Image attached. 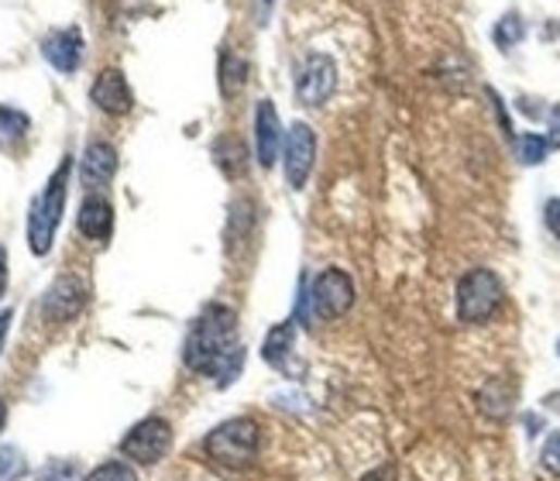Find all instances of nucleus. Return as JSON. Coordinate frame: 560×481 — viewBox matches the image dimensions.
I'll return each mask as SVG.
<instances>
[{
	"label": "nucleus",
	"mask_w": 560,
	"mask_h": 481,
	"mask_svg": "<svg viewBox=\"0 0 560 481\" xmlns=\"http://www.w3.org/2000/svg\"><path fill=\"white\" fill-rule=\"evenodd\" d=\"M313 162H316V135L313 127L296 121L289 131H286V145H283V165H286V183L293 189H303L310 172H313Z\"/></svg>",
	"instance_id": "7"
},
{
	"label": "nucleus",
	"mask_w": 560,
	"mask_h": 481,
	"mask_svg": "<svg viewBox=\"0 0 560 481\" xmlns=\"http://www.w3.org/2000/svg\"><path fill=\"white\" fill-rule=\"evenodd\" d=\"M213 156H217L221 169L227 172V176H241V169H245V148L238 138H221L217 148H213Z\"/></svg>",
	"instance_id": "20"
},
{
	"label": "nucleus",
	"mask_w": 560,
	"mask_h": 481,
	"mask_svg": "<svg viewBox=\"0 0 560 481\" xmlns=\"http://www.w3.org/2000/svg\"><path fill=\"white\" fill-rule=\"evenodd\" d=\"M245 83H248V59L238 55V52H231V49H224L221 52V94L227 100L238 97L245 90Z\"/></svg>",
	"instance_id": "17"
},
{
	"label": "nucleus",
	"mask_w": 560,
	"mask_h": 481,
	"mask_svg": "<svg viewBox=\"0 0 560 481\" xmlns=\"http://www.w3.org/2000/svg\"><path fill=\"white\" fill-rule=\"evenodd\" d=\"M38 481H83V474L73 461H52L46 471L38 474Z\"/></svg>",
	"instance_id": "25"
},
{
	"label": "nucleus",
	"mask_w": 560,
	"mask_h": 481,
	"mask_svg": "<svg viewBox=\"0 0 560 481\" xmlns=\"http://www.w3.org/2000/svg\"><path fill=\"white\" fill-rule=\"evenodd\" d=\"M544 221H547V231L560 240V200H547V207H544Z\"/></svg>",
	"instance_id": "26"
},
{
	"label": "nucleus",
	"mask_w": 560,
	"mask_h": 481,
	"mask_svg": "<svg viewBox=\"0 0 560 481\" xmlns=\"http://www.w3.org/2000/svg\"><path fill=\"white\" fill-rule=\"evenodd\" d=\"M76 227L83 237L97 240V245H103L107 237L114 234V207L107 196L100 193H90L86 200L79 203V213H76Z\"/></svg>",
	"instance_id": "14"
},
{
	"label": "nucleus",
	"mask_w": 560,
	"mask_h": 481,
	"mask_svg": "<svg viewBox=\"0 0 560 481\" xmlns=\"http://www.w3.org/2000/svg\"><path fill=\"white\" fill-rule=\"evenodd\" d=\"M41 55L49 59L52 70L76 73L79 62H83V35H79V28H59V32L46 35V41H41Z\"/></svg>",
	"instance_id": "13"
},
{
	"label": "nucleus",
	"mask_w": 560,
	"mask_h": 481,
	"mask_svg": "<svg viewBox=\"0 0 560 481\" xmlns=\"http://www.w3.org/2000/svg\"><path fill=\"white\" fill-rule=\"evenodd\" d=\"M265 4H272V0H265Z\"/></svg>",
	"instance_id": "33"
},
{
	"label": "nucleus",
	"mask_w": 560,
	"mask_h": 481,
	"mask_svg": "<svg viewBox=\"0 0 560 481\" xmlns=\"http://www.w3.org/2000/svg\"><path fill=\"white\" fill-rule=\"evenodd\" d=\"M90 100L111 118L132 114V107H135V94H132V86H127L121 70H103L90 86Z\"/></svg>",
	"instance_id": "10"
},
{
	"label": "nucleus",
	"mask_w": 560,
	"mask_h": 481,
	"mask_svg": "<svg viewBox=\"0 0 560 481\" xmlns=\"http://www.w3.org/2000/svg\"><path fill=\"white\" fill-rule=\"evenodd\" d=\"M307 299L316 320H340L354 306V282L344 269H323L313 279Z\"/></svg>",
	"instance_id": "6"
},
{
	"label": "nucleus",
	"mask_w": 560,
	"mask_h": 481,
	"mask_svg": "<svg viewBox=\"0 0 560 481\" xmlns=\"http://www.w3.org/2000/svg\"><path fill=\"white\" fill-rule=\"evenodd\" d=\"M28 474V461L17 447L4 444L0 447V481H21Z\"/></svg>",
	"instance_id": "22"
},
{
	"label": "nucleus",
	"mask_w": 560,
	"mask_h": 481,
	"mask_svg": "<svg viewBox=\"0 0 560 481\" xmlns=\"http://www.w3.org/2000/svg\"><path fill=\"white\" fill-rule=\"evenodd\" d=\"M8 293V251L0 245V296Z\"/></svg>",
	"instance_id": "30"
},
{
	"label": "nucleus",
	"mask_w": 560,
	"mask_h": 481,
	"mask_svg": "<svg viewBox=\"0 0 560 481\" xmlns=\"http://www.w3.org/2000/svg\"><path fill=\"white\" fill-rule=\"evenodd\" d=\"M83 481H138V471L127 461H103L100 468H94Z\"/></svg>",
	"instance_id": "23"
},
{
	"label": "nucleus",
	"mask_w": 560,
	"mask_h": 481,
	"mask_svg": "<svg viewBox=\"0 0 560 481\" xmlns=\"http://www.w3.org/2000/svg\"><path fill=\"white\" fill-rule=\"evenodd\" d=\"M4 427H8V403L0 399V433H4Z\"/></svg>",
	"instance_id": "31"
},
{
	"label": "nucleus",
	"mask_w": 560,
	"mask_h": 481,
	"mask_svg": "<svg viewBox=\"0 0 560 481\" xmlns=\"http://www.w3.org/2000/svg\"><path fill=\"white\" fill-rule=\"evenodd\" d=\"M11 323H14V313L11 310H0V351H4V341H8Z\"/></svg>",
	"instance_id": "29"
},
{
	"label": "nucleus",
	"mask_w": 560,
	"mask_h": 481,
	"mask_svg": "<svg viewBox=\"0 0 560 481\" xmlns=\"http://www.w3.org/2000/svg\"><path fill=\"white\" fill-rule=\"evenodd\" d=\"M117 176V151L111 141H90L83 151V162H79V183L86 189H103Z\"/></svg>",
	"instance_id": "12"
},
{
	"label": "nucleus",
	"mask_w": 560,
	"mask_h": 481,
	"mask_svg": "<svg viewBox=\"0 0 560 481\" xmlns=\"http://www.w3.org/2000/svg\"><path fill=\"white\" fill-rule=\"evenodd\" d=\"M337 90V65L331 55L313 52L307 55V62L299 65V76H296V94L307 107H320L327 103L331 94Z\"/></svg>",
	"instance_id": "8"
},
{
	"label": "nucleus",
	"mask_w": 560,
	"mask_h": 481,
	"mask_svg": "<svg viewBox=\"0 0 560 481\" xmlns=\"http://www.w3.org/2000/svg\"><path fill=\"white\" fill-rule=\"evenodd\" d=\"M361 481H399V471H396V465H378L375 471H369Z\"/></svg>",
	"instance_id": "28"
},
{
	"label": "nucleus",
	"mask_w": 560,
	"mask_h": 481,
	"mask_svg": "<svg viewBox=\"0 0 560 481\" xmlns=\"http://www.w3.org/2000/svg\"><path fill=\"white\" fill-rule=\"evenodd\" d=\"M523 35H526V25H523V17L515 14V11L502 14V21H495V32H491L495 46H499V49H512V46H520Z\"/></svg>",
	"instance_id": "19"
},
{
	"label": "nucleus",
	"mask_w": 560,
	"mask_h": 481,
	"mask_svg": "<svg viewBox=\"0 0 560 481\" xmlns=\"http://www.w3.org/2000/svg\"><path fill=\"white\" fill-rule=\"evenodd\" d=\"M278 148H283V124H278L275 103L262 100L254 107V156L262 169H272L278 162Z\"/></svg>",
	"instance_id": "11"
},
{
	"label": "nucleus",
	"mask_w": 560,
	"mask_h": 481,
	"mask_svg": "<svg viewBox=\"0 0 560 481\" xmlns=\"http://www.w3.org/2000/svg\"><path fill=\"white\" fill-rule=\"evenodd\" d=\"M172 447V423L162 417H145L124 433L121 454L135 465H159Z\"/></svg>",
	"instance_id": "5"
},
{
	"label": "nucleus",
	"mask_w": 560,
	"mask_h": 481,
	"mask_svg": "<svg viewBox=\"0 0 560 481\" xmlns=\"http://www.w3.org/2000/svg\"><path fill=\"white\" fill-rule=\"evenodd\" d=\"M557 358H560V341H557Z\"/></svg>",
	"instance_id": "32"
},
{
	"label": "nucleus",
	"mask_w": 560,
	"mask_h": 481,
	"mask_svg": "<svg viewBox=\"0 0 560 481\" xmlns=\"http://www.w3.org/2000/svg\"><path fill=\"white\" fill-rule=\"evenodd\" d=\"M547 151H550V145L544 135H520L515 138V156H520L523 165H540L547 159Z\"/></svg>",
	"instance_id": "21"
},
{
	"label": "nucleus",
	"mask_w": 560,
	"mask_h": 481,
	"mask_svg": "<svg viewBox=\"0 0 560 481\" xmlns=\"http://www.w3.org/2000/svg\"><path fill=\"white\" fill-rule=\"evenodd\" d=\"M203 451L213 465L221 468H251L262 451V427L254 417H234L224 420L221 427H213L203 441Z\"/></svg>",
	"instance_id": "3"
},
{
	"label": "nucleus",
	"mask_w": 560,
	"mask_h": 481,
	"mask_svg": "<svg viewBox=\"0 0 560 481\" xmlns=\"http://www.w3.org/2000/svg\"><path fill=\"white\" fill-rule=\"evenodd\" d=\"M502 279L495 275L491 269H471L458 279V296H455V306H458V320L468 323V326H478L485 320L495 317V310L502 306Z\"/></svg>",
	"instance_id": "4"
},
{
	"label": "nucleus",
	"mask_w": 560,
	"mask_h": 481,
	"mask_svg": "<svg viewBox=\"0 0 560 481\" xmlns=\"http://www.w3.org/2000/svg\"><path fill=\"white\" fill-rule=\"evenodd\" d=\"M183 361L189 371L213 379L217 388L234 385L245 368V347L238 334V313L224 303H207L200 317L189 323L183 341Z\"/></svg>",
	"instance_id": "1"
},
{
	"label": "nucleus",
	"mask_w": 560,
	"mask_h": 481,
	"mask_svg": "<svg viewBox=\"0 0 560 481\" xmlns=\"http://www.w3.org/2000/svg\"><path fill=\"white\" fill-rule=\"evenodd\" d=\"M540 468L553 478H560V430L547 436V444L540 451Z\"/></svg>",
	"instance_id": "24"
},
{
	"label": "nucleus",
	"mask_w": 560,
	"mask_h": 481,
	"mask_svg": "<svg viewBox=\"0 0 560 481\" xmlns=\"http://www.w3.org/2000/svg\"><path fill=\"white\" fill-rule=\"evenodd\" d=\"M547 131H550V135H547V145H550V148H560V103L553 107L550 118H547Z\"/></svg>",
	"instance_id": "27"
},
{
	"label": "nucleus",
	"mask_w": 560,
	"mask_h": 481,
	"mask_svg": "<svg viewBox=\"0 0 560 481\" xmlns=\"http://www.w3.org/2000/svg\"><path fill=\"white\" fill-rule=\"evenodd\" d=\"M28 114L17 111V107H0V145H17L28 135Z\"/></svg>",
	"instance_id": "18"
},
{
	"label": "nucleus",
	"mask_w": 560,
	"mask_h": 481,
	"mask_svg": "<svg viewBox=\"0 0 560 481\" xmlns=\"http://www.w3.org/2000/svg\"><path fill=\"white\" fill-rule=\"evenodd\" d=\"M90 299V286L79 275H59L52 289L41 299V317L49 323H70Z\"/></svg>",
	"instance_id": "9"
},
{
	"label": "nucleus",
	"mask_w": 560,
	"mask_h": 481,
	"mask_svg": "<svg viewBox=\"0 0 560 481\" xmlns=\"http://www.w3.org/2000/svg\"><path fill=\"white\" fill-rule=\"evenodd\" d=\"M293 344H296V320H283L275 323L272 331L262 341V358L272 368H286V358L293 355Z\"/></svg>",
	"instance_id": "16"
},
{
	"label": "nucleus",
	"mask_w": 560,
	"mask_h": 481,
	"mask_svg": "<svg viewBox=\"0 0 560 481\" xmlns=\"http://www.w3.org/2000/svg\"><path fill=\"white\" fill-rule=\"evenodd\" d=\"M70 176H73V159L66 156L55 165V172L49 176L46 189H41L32 200V210H28V248L38 258H46L52 251L55 231L62 224V213H66Z\"/></svg>",
	"instance_id": "2"
},
{
	"label": "nucleus",
	"mask_w": 560,
	"mask_h": 481,
	"mask_svg": "<svg viewBox=\"0 0 560 481\" xmlns=\"http://www.w3.org/2000/svg\"><path fill=\"white\" fill-rule=\"evenodd\" d=\"M515 406V382L509 379H488L478 392V409L488 420H506Z\"/></svg>",
	"instance_id": "15"
}]
</instances>
